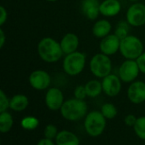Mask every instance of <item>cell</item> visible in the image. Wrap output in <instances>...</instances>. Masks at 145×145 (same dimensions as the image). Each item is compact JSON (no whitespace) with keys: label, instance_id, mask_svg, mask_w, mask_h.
Here are the masks:
<instances>
[{"label":"cell","instance_id":"obj_12","mask_svg":"<svg viewBox=\"0 0 145 145\" xmlns=\"http://www.w3.org/2000/svg\"><path fill=\"white\" fill-rule=\"evenodd\" d=\"M128 100L134 104H141L145 102V82L135 80L130 83L127 91Z\"/></svg>","mask_w":145,"mask_h":145},{"label":"cell","instance_id":"obj_2","mask_svg":"<svg viewBox=\"0 0 145 145\" xmlns=\"http://www.w3.org/2000/svg\"><path fill=\"white\" fill-rule=\"evenodd\" d=\"M88 104L84 100L77 98H71L65 101L60 114L62 117L69 121H78L88 115Z\"/></svg>","mask_w":145,"mask_h":145},{"label":"cell","instance_id":"obj_22","mask_svg":"<svg viewBox=\"0 0 145 145\" xmlns=\"http://www.w3.org/2000/svg\"><path fill=\"white\" fill-rule=\"evenodd\" d=\"M130 25L127 21H121L117 23L115 30V34L120 38L122 39L129 35Z\"/></svg>","mask_w":145,"mask_h":145},{"label":"cell","instance_id":"obj_15","mask_svg":"<svg viewBox=\"0 0 145 145\" xmlns=\"http://www.w3.org/2000/svg\"><path fill=\"white\" fill-rule=\"evenodd\" d=\"M64 55H68L77 50L79 47V38L74 32H67L59 41Z\"/></svg>","mask_w":145,"mask_h":145},{"label":"cell","instance_id":"obj_20","mask_svg":"<svg viewBox=\"0 0 145 145\" xmlns=\"http://www.w3.org/2000/svg\"><path fill=\"white\" fill-rule=\"evenodd\" d=\"M84 85L86 88L87 95L90 98H95L99 97L103 91L102 81H99V79H91L88 81Z\"/></svg>","mask_w":145,"mask_h":145},{"label":"cell","instance_id":"obj_26","mask_svg":"<svg viewBox=\"0 0 145 145\" xmlns=\"http://www.w3.org/2000/svg\"><path fill=\"white\" fill-rule=\"evenodd\" d=\"M58 132H59L57 130V127L53 124L47 125L45 126V128H44V131H43L44 138L51 139V140H54V139L56 138V137L58 135Z\"/></svg>","mask_w":145,"mask_h":145},{"label":"cell","instance_id":"obj_9","mask_svg":"<svg viewBox=\"0 0 145 145\" xmlns=\"http://www.w3.org/2000/svg\"><path fill=\"white\" fill-rule=\"evenodd\" d=\"M30 85L37 91H44L48 89L51 85L50 74L42 69H37L31 73L29 75Z\"/></svg>","mask_w":145,"mask_h":145},{"label":"cell","instance_id":"obj_6","mask_svg":"<svg viewBox=\"0 0 145 145\" xmlns=\"http://www.w3.org/2000/svg\"><path fill=\"white\" fill-rule=\"evenodd\" d=\"M89 69L93 76L98 79H103L111 73L112 62L109 56L101 52L97 53L90 59Z\"/></svg>","mask_w":145,"mask_h":145},{"label":"cell","instance_id":"obj_16","mask_svg":"<svg viewBox=\"0 0 145 145\" xmlns=\"http://www.w3.org/2000/svg\"><path fill=\"white\" fill-rule=\"evenodd\" d=\"M100 15L105 17L116 16L121 10V3L119 0H103L100 3Z\"/></svg>","mask_w":145,"mask_h":145},{"label":"cell","instance_id":"obj_23","mask_svg":"<svg viewBox=\"0 0 145 145\" xmlns=\"http://www.w3.org/2000/svg\"><path fill=\"white\" fill-rule=\"evenodd\" d=\"M100 111L103 114V115L106 118V120H112L117 115L116 107L110 103H106L103 104Z\"/></svg>","mask_w":145,"mask_h":145},{"label":"cell","instance_id":"obj_25","mask_svg":"<svg viewBox=\"0 0 145 145\" xmlns=\"http://www.w3.org/2000/svg\"><path fill=\"white\" fill-rule=\"evenodd\" d=\"M135 134L142 140H145V116H141L137 119L133 126Z\"/></svg>","mask_w":145,"mask_h":145},{"label":"cell","instance_id":"obj_19","mask_svg":"<svg viewBox=\"0 0 145 145\" xmlns=\"http://www.w3.org/2000/svg\"><path fill=\"white\" fill-rule=\"evenodd\" d=\"M29 105V99L24 94H16L10 98L9 109L14 112L24 111Z\"/></svg>","mask_w":145,"mask_h":145},{"label":"cell","instance_id":"obj_11","mask_svg":"<svg viewBox=\"0 0 145 145\" xmlns=\"http://www.w3.org/2000/svg\"><path fill=\"white\" fill-rule=\"evenodd\" d=\"M122 81L121 80L118 74L110 73L102 79L103 92L108 97H114L119 95L121 91Z\"/></svg>","mask_w":145,"mask_h":145},{"label":"cell","instance_id":"obj_28","mask_svg":"<svg viewBox=\"0 0 145 145\" xmlns=\"http://www.w3.org/2000/svg\"><path fill=\"white\" fill-rule=\"evenodd\" d=\"M87 97H88V95H87L85 85H80L75 88V90H74V97L75 98H77L80 100H84Z\"/></svg>","mask_w":145,"mask_h":145},{"label":"cell","instance_id":"obj_30","mask_svg":"<svg viewBox=\"0 0 145 145\" xmlns=\"http://www.w3.org/2000/svg\"><path fill=\"white\" fill-rule=\"evenodd\" d=\"M8 19V11L5 9L4 6L1 5L0 6V26H2Z\"/></svg>","mask_w":145,"mask_h":145},{"label":"cell","instance_id":"obj_33","mask_svg":"<svg viewBox=\"0 0 145 145\" xmlns=\"http://www.w3.org/2000/svg\"><path fill=\"white\" fill-rule=\"evenodd\" d=\"M6 42V36L3 28H0V49H3Z\"/></svg>","mask_w":145,"mask_h":145},{"label":"cell","instance_id":"obj_3","mask_svg":"<svg viewBox=\"0 0 145 145\" xmlns=\"http://www.w3.org/2000/svg\"><path fill=\"white\" fill-rule=\"evenodd\" d=\"M120 52L125 59L137 60L144 52V45L139 38L129 34L121 39Z\"/></svg>","mask_w":145,"mask_h":145},{"label":"cell","instance_id":"obj_29","mask_svg":"<svg viewBox=\"0 0 145 145\" xmlns=\"http://www.w3.org/2000/svg\"><path fill=\"white\" fill-rule=\"evenodd\" d=\"M137 117L134 115H127L125 119H124V122L125 124L127 126H131V127H133L136 121H137Z\"/></svg>","mask_w":145,"mask_h":145},{"label":"cell","instance_id":"obj_14","mask_svg":"<svg viewBox=\"0 0 145 145\" xmlns=\"http://www.w3.org/2000/svg\"><path fill=\"white\" fill-rule=\"evenodd\" d=\"M99 0H82L81 3V9L83 15L91 21H95L100 15Z\"/></svg>","mask_w":145,"mask_h":145},{"label":"cell","instance_id":"obj_18","mask_svg":"<svg viewBox=\"0 0 145 145\" xmlns=\"http://www.w3.org/2000/svg\"><path fill=\"white\" fill-rule=\"evenodd\" d=\"M54 140L56 145H80L78 137L72 132L66 130L59 132Z\"/></svg>","mask_w":145,"mask_h":145},{"label":"cell","instance_id":"obj_8","mask_svg":"<svg viewBox=\"0 0 145 145\" xmlns=\"http://www.w3.org/2000/svg\"><path fill=\"white\" fill-rule=\"evenodd\" d=\"M126 21L131 26H142L145 25V4L142 3H133L127 10Z\"/></svg>","mask_w":145,"mask_h":145},{"label":"cell","instance_id":"obj_7","mask_svg":"<svg viewBox=\"0 0 145 145\" xmlns=\"http://www.w3.org/2000/svg\"><path fill=\"white\" fill-rule=\"evenodd\" d=\"M140 72L136 60L126 59L118 68V76L123 83H132L136 80Z\"/></svg>","mask_w":145,"mask_h":145},{"label":"cell","instance_id":"obj_36","mask_svg":"<svg viewBox=\"0 0 145 145\" xmlns=\"http://www.w3.org/2000/svg\"><path fill=\"white\" fill-rule=\"evenodd\" d=\"M144 4H145V3H144Z\"/></svg>","mask_w":145,"mask_h":145},{"label":"cell","instance_id":"obj_17","mask_svg":"<svg viewBox=\"0 0 145 145\" xmlns=\"http://www.w3.org/2000/svg\"><path fill=\"white\" fill-rule=\"evenodd\" d=\"M111 29H112L111 23L106 19H101L94 22L92 28V32L94 37L101 39L106 37L107 35L110 34Z\"/></svg>","mask_w":145,"mask_h":145},{"label":"cell","instance_id":"obj_35","mask_svg":"<svg viewBox=\"0 0 145 145\" xmlns=\"http://www.w3.org/2000/svg\"><path fill=\"white\" fill-rule=\"evenodd\" d=\"M46 1H48V2H56L58 0H46Z\"/></svg>","mask_w":145,"mask_h":145},{"label":"cell","instance_id":"obj_31","mask_svg":"<svg viewBox=\"0 0 145 145\" xmlns=\"http://www.w3.org/2000/svg\"><path fill=\"white\" fill-rule=\"evenodd\" d=\"M136 61H137L138 65L139 67L140 72L145 74V52H144Z\"/></svg>","mask_w":145,"mask_h":145},{"label":"cell","instance_id":"obj_1","mask_svg":"<svg viewBox=\"0 0 145 145\" xmlns=\"http://www.w3.org/2000/svg\"><path fill=\"white\" fill-rule=\"evenodd\" d=\"M37 50L41 60L47 63H55L64 56L60 43L50 37L42 38L37 44Z\"/></svg>","mask_w":145,"mask_h":145},{"label":"cell","instance_id":"obj_10","mask_svg":"<svg viewBox=\"0 0 145 145\" xmlns=\"http://www.w3.org/2000/svg\"><path fill=\"white\" fill-rule=\"evenodd\" d=\"M47 108L52 111L60 110L63 103H65L64 94L62 91L57 87L48 88L44 98Z\"/></svg>","mask_w":145,"mask_h":145},{"label":"cell","instance_id":"obj_13","mask_svg":"<svg viewBox=\"0 0 145 145\" xmlns=\"http://www.w3.org/2000/svg\"><path fill=\"white\" fill-rule=\"evenodd\" d=\"M120 45L121 39L115 33L109 34L101 38L99 43V50L101 53L110 56L120 51Z\"/></svg>","mask_w":145,"mask_h":145},{"label":"cell","instance_id":"obj_27","mask_svg":"<svg viewBox=\"0 0 145 145\" xmlns=\"http://www.w3.org/2000/svg\"><path fill=\"white\" fill-rule=\"evenodd\" d=\"M9 102L10 99L7 97L5 92L1 90L0 91V113L7 111L8 109H9Z\"/></svg>","mask_w":145,"mask_h":145},{"label":"cell","instance_id":"obj_32","mask_svg":"<svg viewBox=\"0 0 145 145\" xmlns=\"http://www.w3.org/2000/svg\"><path fill=\"white\" fill-rule=\"evenodd\" d=\"M37 145H56V144H54L53 140L44 138L39 140Z\"/></svg>","mask_w":145,"mask_h":145},{"label":"cell","instance_id":"obj_5","mask_svg":"<svg viewBox=\"0 0 145 145\" xmlns=\"http://www.w3.org/2000/svg\"><path fill=\"white\" fill-rule=\"evenodd\" d=\"M106 127V118L101 111L89 112L84 120V129L86 132L93 138L99 137L103 134Z\"/></svg>","mask_w":145,"mask_h":145},{"label":"cell","instance_id":"obj_34","mask_svg":"<svg viewBox=\"0 0 145 145\" xmlns=\"http://www.w3.org/2000/svg\"><path fill=\"white\" fill-rule=\"evenodd\" d=\"M128 1H129V2H131V3H138V1H139V0H128Z\"/></svg>","mask_w":145,"mask_h":145},{"label":"cell","instance_id":"obj_24","mask_svg":"<svg viewBox=\"0 0 145 145\" xmlns=\"http://www.w3.org/2000/svg\"><path fill=\"white\" fill-rule=\"evenodd\" d=\"M20 125L23 129L27 131H32L39 126V121L34 116H25L21 120Z\"/></svg>","mask_w":145,"mask_h":145},{"label":"cell","instance_id":"obj_21","mask_svg":"<svg viewBox=\"0 0 145 145\" xmlns=\"http://www.w3.org/2000/svg\"><path fill=\"white\" fill-rule=\"evenodd\" d=\"M14 125V120L11 114L7 111L0 113V132L6 133L11 130Z\"/></svg>","mask_w":145,"mask_h":145},{"label":"cell","instance_id":"obj_4","mask_svg":"<svg viewBox=\"0 0 145 145\" xmlns=\"http://www.w3.org/2000/svg\"><path fill=\"white\" fill-rule=\"evenodd\" d=\"M87 56L81 51H75L73 53L65 55L63 59L62 68L64 72L69 76H76L80 74L85 68Z\"/></svg>","mask_w":145,"mask_h":145}]
</instances>
